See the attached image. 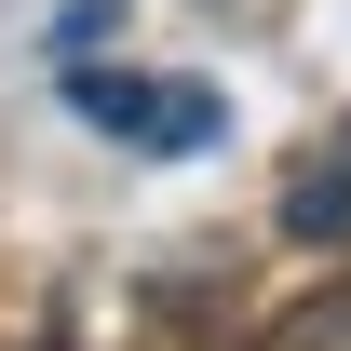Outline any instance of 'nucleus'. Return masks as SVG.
<instances>
[{"label":"nucleus","mask_w":351,"mask_h":351,"mask_svg":"<svg viewBox=\"0 0 351 351\" xmlns=\"http://www.w3.org/2000/svg\"><path fill=\"white\" fill-rule=\"evenodd\" d=\"M284 243H351V162H311L284 189Z\"/></svg>","instance_id":"7ed1b4c3"},{"label":"nucleus","mask_w":351,"mask_h":351,"mask_svg":"<svg viewBox=\"0 0 351 351\" xmlns=\"http://www.w3.org/2000/svg\"><path fill=\"white\" fill-rule=\"evenodd\" d=\"M108 14H122V0H68V54H82L95 27H108Z\"/></svg>","instance_id":"20e7f679"},{"label":"nucleus","mask_w":351,"mask_h":351,"mask_svg":"<svg viewBox=\"0 0 351 351\" xmlns=\"http://www.w3.org/2000/svg\"><path fill=\"white\" fill-rule=\"evenodd\" d=\"M68 108L108 135H135V149H203L217 135V95H149L135 68H95V54H68Z\"/></svg>","instance_id":"f257e3e1"},{"label":"nucleus","mask_w":351,"mask_h":351,"mask_svg":"<svg viewBox=\"0 0 351 351\" xmlns=\"http://www.w3.org/2000/svg\"><path fill=\"white\" fill-rule=\"evenodd\" d=\"M243 351H351V270H338V284H298Z\"/></svg>","instance_id":"f03ea898"}]
</instances>
